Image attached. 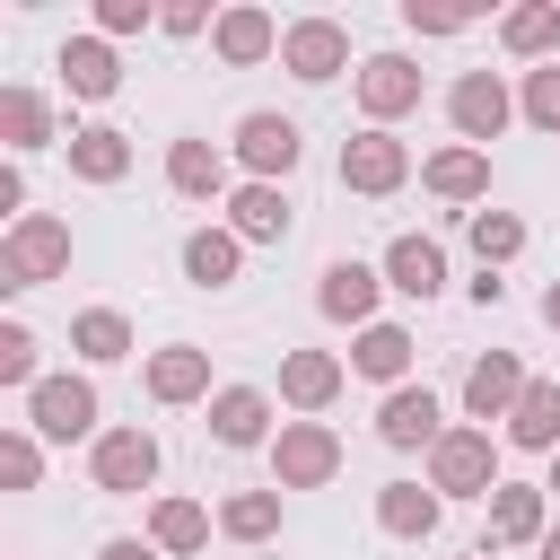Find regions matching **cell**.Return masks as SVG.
Instances as JSON below:
<instances>
[{
	"mask_svg": "<svg viewBox=\"0 0 560 560\" xmlns=\"http://www.w3.org/2000/svg\"><path fill=\"white\" fill-rule=\"evenodd\" d=\"M341 376H350V359H332V350H280V402L298 420H315L341 394Z\"/></svg>",
	"mask_w": 560,
	"mask_h": 560,
	"instance_id": "cell-17",
	"label": "cell"
},
{
	"mask_svg": "<svg viewBox=\"0 0 560 560\" xmlns=\"http://www.w3.org/2000/svg\"><path fill=\"white\" fill-rule=\"evenodd\" d=\"M96 560H166V551H158V542H131V534H114Z\"/></svg>",
	"mask_w": 560,
	"mask_h": 560,
	"instance_id": "cell-42",
	"label": "cell"
},
{
	"mask_svg": "<svg viewBox=\"0 0 560 560\" xmlns=\"http://www.w3.org/2000/svg\"><path fill=\"white\" fill-rule=\"evenodd\" d=\"M0 481L9 490H35L44 481V438L35 429H0Z\"/></svg>",
	"mask_w": 560,
	"mask_h": 560,
	"instance_id": "cell-35",
	"label": "cell"
},
{
	"mask_svg": "<svg viewBox=\"0 0 560 560\" xmlns=\"http://www.w3.org/2000/svg\"><path fill=\"white\" fill-rule=\"evenodd\" d=\"M26 429H35L44 446L105 438V429H96V385H88V376H44V385L26 394Z\"/></svg>",
	"mask_w": 560,
	"mask_h": 560,
	"instance_id": "cell-5",
	"label": "cell"
},
{
	"mask_svg": "<svg viewBox=\"0 0 560 560\" xmlns=\"http://www.w3.org/2000/svg\"><path fill=\"white\" fill-rule=\"evenodd\" d=\"M542 324H551V332H560V280H551V289H542Z\"/></svg>",
	"mask_w": 560,
	"mask_h": 560,
	"instance_id": "cell-43",
	"label": "cell"
},
{
	"mask_svg": "<svg viewBox=\"0 0 560 560\" xmlns=\"http://www.w3.org/2000/svg\"><path fill=\"white\" fill-rule=\"evenodd\" d=\"M376 298H385V271H368V262H324V280H315V306L332 315V324H350V332H368L376 324Z\"/></svg>",
	"mask_w": 560,
	"mask_h": 560,
	"instance_id": "cell-15",
	"label": "cell"
},
{
	"mask_svg": "<svg viewBox=\"0 0 560 560\" xmlns=\"http://www.w3.org/2000/svg\"><path fill=\"white\" fill-rule=\"evenodd\" d=\"M376 438H385L394 455H420V446L446 438V402H438L429 385H394V394L376 402Z\"/></svg>",
	"mask_w": 560,
	"mask_h": 560,
	"instance_id": "cell-13",
	"label": "cell"
},
{
	"mask_svg": "<svg viewBox=\"0 0 560 560\" xmlns=\"http://www.w3.org/2000/svg\"><path fill=\"white\" fill-rule=\"evenodd\" d=\"M420 184L438 192V201H490V149H438V158H420Z\"/></svg>",
	"mask_w": 560,
	"mask_h": 560,
	"instance_id": "cell-25",
	"label": "cell"
},
{
	"mask_svg": "<svg viewBox=\"0 0 560 560\" xmlns=\"http://www.w3.org/2000/svg\"><path fill=\"white\" fill-rule=\"evenodd\" d=\"M525 359L516 350H481L472 368H464V411H472V429H490V420H508L516 402H525Z\"/></svg>",
	"mask_w": 560,
	"mask_h": 560,
	"instance_id": "cell-12",
	"label": "cell"
},
{
	"mask_svg": "<svg viewBox=\"0 0 560 560\" xmlns=\"http://www.w3.org/2000/svg\"><path fill=\"white\" fill-rule=\"evenodd\" d=\"M508 472H499V438L490 429H446L429 446V490L438 499H490Z\"/></svg>",
	"mask_w": 560,
	"mask_h": 560,
	"instance_id": "cell-2",
	"label": "cell"
},
{
	"mask_svg": "<svg viewBox=\"0 0 560 560\" xmlns=\"http://www.w3.org/2000/svg\"><path fill=\"white\" fill-rule=\"evenodd\" d=\"M508 446L560 455V376H534V385H525V402L508 411Z\"/></svg>",
	"mask_w": 560,
	"mask_h": 560,
	"instance_id": "cell-27",
	"label": "cell"
},
{
	"mask_svg": "<svg viewBox=\"0 0 560 560\" xmlns=\"http://www.w3.org/2000/svg\"><path fill=\"white\" fill-rule=\"evenodd\" d=\"M140 385H149V402H210V350H192V341H166V350H149V368H140Z\"/></svg>",
	"mask_w": 560,
	"mask_h": 560,
	"instance_id": "cell-16",
	"label": "cell"
},
{
	"mask_svg": "<svg viewBox=\"0 0 560 560\" xmlns=\"http://www.w3.org/2000/svg\"><path fill=\"white\" fill-rule=\"evenodd\" d=\"M516 114H525L534 131H560V61L525 70V88H516Z\"/></svg>",
	"mask_w": 560,
	"mask_h": 560,
	"instance_id": "cell-36",
	"label": "cell"
},
{
	"mask_svg": "<svg viewBox=\"0 0 560 560\" xmlns=\"http://www.w3.org/2000/svg\"><path fill=\"white\" fill-rule=\"evenodd\" d=\"M341 184L368 192V201H385V192L411 184V149H402L394 131H350V140H341Z\"/></svg>",
	"mask_w": 560,
	"mask_h": 560,
	"instance_id": "cell-11",
	"label": "cell"
},
{
	"mask_svg": "<svg viewBox=\"0 0 560 560\" xmlns=\"http://www.w3.org/2000/svg\"><path fill=\"white\" fill-rule=\"evenodd\" d=\"M280 18L271 9H254V0H236V9H219V26H210V52L228 61V70H254V61H271L280 52Z\"/></svg>",
	"mask_w": 560,
	"mask_h": 560,
	"instance_id": "cell-14",
	"label": "cell"
},
{
	"mask_svg": "<svg viewBox=\"0 0 560 560\" xmlns=\"http://www.w3.org/2000/svg\"><path fill=\"white\" fill-rule=\"evenodd\" d=\"M298 158H306V131H298L289 114H271V105H262V114H245V122H236V166H245L254 184H280Z\"/></svg>",
	"mask_w": 560,
	"mask_h": 560,
	"instance_id": "cell-10",
	"label": "cell"
},
{
	"mask_svg": "<svg viewBox=\"0 0 560 560\" xmlns=\"http://www.w3.org/2000/svg\"><path fill=\"white\" fill-rule=\"evenodd\" d=\"M542 560H560V525H551V534H542Z\"/></svg>",
	"mask_w": 560,
	"mask_h": 560,
	"instance_id": "cell-44",
	"label": "cell"
},
{
	"mask_svg": "<svg viewBox=\"0 0 560 560\" xmlns=\"http://www.w3.org/2000/svg\"><path fill=\"white\" fill-rule=\"evenodd\" d=\"M236 271H245V236H236L228 219L184 236V280H192V289H236Z\"/></svg>",
	"mask_w": 560,
	"mask_h": 560,
	"instance_id": "cell-22",
	"label": "cell"
},
{
	"mask_svg": "<svg viewBox=\"0 0 560 560\" xmlns=\"http://www.w3.org/2000/svg\"><path fill=\"white\" fill-rule=\"evenodd\" d=\"M219 534H228V542H271V534H280V490H236V499H219Z\"/></svg>",
	"mask_w": 560,
	"mask_h": 560,
	"instance_id": "cell-34",
	"label": "cell"
},
{
	"mask_svg": "<svg viewBox=\"0 0 560 560\" xmlns=\"http://www.w3.org/2000/svg\"><path fill=\"white\" fill-rule=\"evenodd\" d=\"M88 481H96L105 499H140V490L158 481V438H149V429H105V438L88 446Z\"/></svg>",
	"mask_w": 560,
	"mask_h": 560,
	"instance_id": "cell-6",
	"label": "cell"
},
{
	"mask_svg": "<svg viewBox=\"0 0 560 560\" xmlns=\"http://www.w3.org/2000/svg\"><path fill=\"white\" fill-rule=\"evenodd\" d=\"M228 228H236L245 245H280V236L298 228V201H289L280 184H254V175H245V184L228 192Z\"/></svg>",
	"mask_w": 560,
	"mask_h": 560,
	"instance_id": "cell-18",
	"label": "cell"
},
{
	"mask_svg": "<svg viewBox=\"0 0 560 560\" xmlns=\"http://www.w3.org/2000/svg\"><path fill=\"white\" fill-rule=\"evenodd\" d=\"M70 350H79L88 368L131 359V315H122V306H88V315H70Z\"/></svg>",
	"mask_w": 560,
	"mask_h": 560,
	"instance_id": "cell-30",
	"label": "cell"
},
{
	"mask_svg": "<svg viewBox=\"0 0 560 560\" xmlns=\"http://www.w3.org/2000/svg\"><path fill=\"white\" fill-rule=\"evenodd\" d=\"M341 472V438L324 420H280L271 438V490H324Z\"/></svg>",
	"mask_w": 560,
	"mask_h": 560,
	"instance_id": "cell-3",
	"label": "cell"
},
{
	"mask_svg": "<svg viewBox=\"0 0 560 560\" xmlns=\"http://www.w3.org/2000/svg\"><path fill=\"white\" fill-rule=\"evenodd\" d=\"M52 70H61V88H70V96H88V105H105V96L122 88V61H114V44H105V35H70Z\"/></svg>",
	"mask_w": 560,
	"mask_h": 560,
	"instance_id": "cell-21",
	"label": "cell"
},
{
	"mask_svg": "<svg viewBox=\"0 0 560 560\" xmlns=\"http://www.w3.org/2000/svg\"><path fill=\"white\" fill-rule=\"evenodd\" d=\"M499 44L516 52V61H560V0H525V9H508L499 18Z\"/></svg>",
	"mask_w": 560,
	"mask_h": 560,
	"instance_id": "cell-29",
	"label": "cell"
},
{
	"mask_svg": "<svg viewBox=\"0 0 560 560\" xmlns=\"http://www.w3.org/2000/svg\"><path fill=\"white\" fill-rule=\"evenodd\" d=\"M385 289L429 306V298L446 289V245H438V236H394V245H385Z\"/></svg>",
	"mask_w": 560,
	"mask_h": 560,
	"instance_id": "cell-20",
	"label": "cell"
},
{
	"mask_svg": "<svg viewBox=\"0 0 560 560\" xmlns=\"http://www.w3.org/2000/svg\"><path fill=\"white\" fill-rule=\"evenodd\" d=\"M210 438L219 446H271L280 429H271V394L262 385H219L210 394Z\"/></svg>",
	"mask_w": 560,
	"mask_h": 560,
	"instance_id": "cell-19",
	"label": "cell"
},
{
	"mask_svg": "<svg viewBox=\"0 0 560 560\" xmlns=\"http://www.w3.org/2000/svg\"><path fill=\"white\" fill-rule=\"evenodd\" d=\"M0 210H9V228L26 219V175H18V166H0Z\"/></svg>",
	"mask_w": 560,
	"mask_h": 560,
	"instance_id": "cell-41",
	"label": "cell"
},
{
	"mask_svg": "<svg viewBox=\"0 0 560 560\" xmlns=\"http://www.w3.org/2000/svg\"><path fill=\"white\" fill-rule=\"evenodd\" d=\"M280 70L306 79V88L341 79V70H350V26H341V18H289V35H280Z\"/></svg>",
	"mask_w": 560,
	"mask_h": 560,
	"instance_id": "cell-7",
	"label": "cell"
},
{
	"mask_svg": "<svg viewBox=\"0 0 560 560\" xmlns=\"http://www.w3.org/2000/svg\"><path fill=\"white\" fill-rule=\"evenodd\" d=\"M402 26H411V35H464L472 9H420V0H402Z\"/></svg>",
	"mask_w": 560,
	"mask_h": 560,
	"instance_id": "cell-39",
	"label": "cell"
},
{
	"mask_svg": "<svg viewBox=\"0 0 560 560\" xmlns=\"http://www.w3.org/2000/svg\"><path fill=\"white\" fill-rule=\"evenodd\" d=\"M438 516H446V499L420 490V481H385V490H376V525H385L394 542H429Z\"/></svg>",
	"mask_w": 560,
	"mask_h": 560,
	"instance_id": "cell-26",
	"label": "cell"
},
{
	"mask_svg": "<svg viewBox=\"0 0 560 560\" xmlns=\"http://www.w3.org/2000/svg\"><path fill=\"white\" fill-rule=\"evenodd\" d=\"M411 350H420V341H411L402 324H368V332L350 341V376H368V385L394 394V385H411Z\"/></svg>",
	"mask_w": 560,
	"mask_h": 560,
	"instance_id": "cell-23",
	"label": "cell"
},
{
	"mask_svg": "<svg viewBox=\"0 0 560 560\" xmlns=\"http://www.w3.org/2000/svg\"><path fill=\"white\" fill-rule=\"evenodd\" d=\"M149 542H158L166 560H192V551L210 542V508H201V499H158V508H149Z\"/></svg>",
	"mask_w": 560,
	"mask_h": 560,
	"instance_id": "cell-31",
	"label": "cell"
},
{
	"mask_svg": "<svg viewBox=\"0 0 560 560\" xmlns=\"http://www.w3.org/2000/svg\"><path fill=\"white\" fill-rule=\"evenodd\" d=\"M61 271H70V219L26 210V219L0 236V289L18 298V289H44V280H61Z\"/></svg>",
	"mask_w": 560,
	"mask_h": 560,
	"instance_id": "cell-1",
	"label": "cell"
},
{
	"mask_svg": "<svg viewBox=\"0 0 560 560\" xmlns=\"http://www.w3.org/2000/svg\"><path fill=\"white\" fill-rule=\"evenodd\" d=\"M166 184L184 192V201H219L228 192V149H210V140H166Z\"/></svg>",
	"mask_w": 560,
	"mask_h": 560,
	"instance_id": "cell-24",
	"label": "cell"
},
{
	"mask_svg": "<svg viewBox=\"0 0 560 560\" xmlns=\"http://www.w3.org/2000/svg\"><path fill=\"white\" fill-rule=\"evenodd\" d=\"M0 385H18V394L44 385V376H35V332H26V324H0Z\"/></svg>",
	"mask_w": 560,
	"mask_h": 560,
	"instance_id": "cell-37",
	"label": "cell"
},
{
	"mask_svg": "<svg viewBox=\"0 0 560 560\" xmlns=\"http://www.w3.org/2000/svg\"><path fill=\"white\" fill-rule=\"evenodd\" d=\"M542 534H551V490L542 481H499L490 490V534H481V551H542Z\"/></svg>",
	"mask_w": 560,
	"mask_h": 560,
	"instance_id": "cell-9",
	"label": "cell"
},
{
	"mask_svg": "<svg viewBox=\"0 0 560 560\" xmlns=\"http://www.w3.org/2000/svg\"><path fill=\"white\" fill-rule=\"evenodd\" d=\"M446 122H455V140H464V149H490V140L516 122L508 79H499V70H464V79L446 88Z\"/></svg>",
	"mask_w": 560,
	"mask_h": 560,
	"instance_id": "cell-4",
	"label": "cell"
},
{
	"mask_svg": "<svg viewBox=\"0 0 560 560\" xmlns=\"http://www.w3.org/2000/svg\"><path fill=\"white\" fill-rule=\"evenodd\" d=\"M70 175H79V184H122V175H131V131H114V122L70 131Z\"/></svg>",
	"mask_w": 560,
	"mask_h": 560,
	"instance_id": "cell-28",
	"label": "cell"
},
{
	"mask_svg": "<svg viewBox=\"0 0 560 560\" xmlns=\"http://www.w3.org/2000/svg\"><path fill=\"white\" fill-rule=\"evenodd\" d=\"M542 490H551V499H560V455H551V481H542Z\"/></svg>",
	"mask_w": 560,
	"mask_h": 560,
	"instance_id": "cell-45",
	"label": "cell"
},
{
	"mask_svg": "<svg viewBox=\"0 0 560 560\" xmlns=\"http://www.w3.org/2000/svg\"><path fill=\"white\" fill-rule=\"evenodd\" d=\"M464 236H472L481 271H508V262L525 254V219H516V210H472V219H464Z\"/></svg>",
	"mask_w": 560,
	"mask_h": 560,
	"instance_id": "cell-33",
	"label": "cell"
},
{
	"mask_svg": "<svg viewBox=\"0 0 560 560\" xmlns=\"http://www.w3.org/2000/svg\"><path fill=\"white\" fill-rule=\"evenodd\" d=\"M158 26H166V35H175V44H192V35H210V26H219V18H210V9H201V0H175V9H158Z\"/></svg>",
	"mask_w": 560,
	"mask_h": 560,
	"instance_id": "cell-40",
	"label": "cell"
},
{
	"mask_svg": "<svg viewBox=\"0 0 560 560\" xmlns=\"http://www.w3.org/2000/svg\"><path fill=\"white\" fill-rule=\"evenodd\" d=\"M0 140H9V158L44 149V140H52V105H44L35 88H0Z\"/></svg>",
	"mask_w": 560,
	"mask_h": 560,
	"instance_id": "cell-32",
	"label": "cell"
},
{
	"mask_svg": "<svg viewBox=\"0 0 560 560\" xmlns=\"http://www.w3.org/2000/svg\"><path fill=\"white\" fill-rule=\"evenodd\" d=\"M464 560H499V551H464Z\"/></svg>",
	"mask_w": 560,
	"mask_h": 560,
	"instance_id": "cell-46",
	"label": "cell"
},
{
	"mask_svg": "<svg viewBox=\"0 0 560 560\" xmlns=\"http://www.w3.org/2000/svg\"><path fill=\"white\" fill-rule=\"evenodd\" d=\"M140 26H158L149 0H96V35H105V44H122V35H140Z\"/></svg>",
	"mask_w": 560,
	"mask_h": 560,
	"instance_id": "cell-38",
	"label": "cell"
},
{
	"mask_svg": "<svg viewBox=\"0 0 560 560\" xmlns=\"http://www.w3.org/2000/svg\"><path fill=\"white\" fill-rule=\"evenodd\" d=\"M411 105H420V61L411 52H368L359 61V114H368V131H394Z\"/></svg>",
	"mask_w": 560,
	"mask_h": 560,
	"instance_id": "cell-8",
	"label": "cell"
}]
</instances>
